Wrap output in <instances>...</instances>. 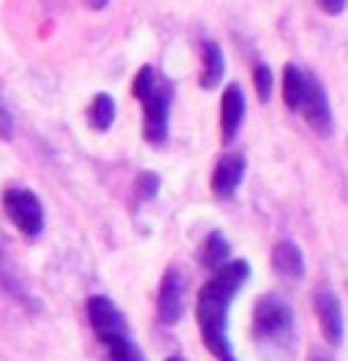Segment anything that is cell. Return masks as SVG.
Wrapping results in <instances>:
<instances>
[{"label":"cell","instance_id":"obj_1","mask_svg":"<svg viewBox=\"0 0 348 361\" xmlns=\"http://www.w3.org/2000/svg\"><path fill=\"white\" fill-rule=\"evenodd\" d=\"M251 277V264L245 258L229 261L202 286L196 296V321L204 348L218 361H239L229 340V307L239 288Z\"/></svg>","mask_w":348,"mask_h":361},{"label":"cell","instance_id":"obj_2","mask_svg":"<svg viewBox=\"0 0 348 361\" xmlns=\"http://www.w3.org/2000/svg\"><path fill=\"white\" fill-rule=\"evenodd\" d=\"M133 98L142 104V133L145 142L152 147H164L169 139V117H172V104H174V82L166 79L155 66H142L133 85H131Z\"/></svg>","mask_w":348,"mask_h":361},{"label":"cell","instance_id":"obj_3","mask_svg":"<svg viewBox=\"0 0 348 361\" xmlns=\"http://www.w3.org/2000/svg\"><path fill=\"white\" fill-rule=\"evenodd\" d=\"M253 340L261 350L272 356H292L294 348V312L289 302L277 293H264L258 296L253 307Z\"/></svg>","mask_w":348,"mask_h":361},{"label":"cell","instance_id":"obj_4","mask_svg":"<svg viewBox=\"0 0 348 361\" xmlns=\"http://www.w3.org/2000/svg\"><path fill=\"white\" fill-rule=\"evenodd\" d=\"M3 209L25 236H38L44 231V204L30 188H6Z\"/></svg>","mask_w":348,"mask_h":361},{"label":"cell","instance_id":"obj_5","mask_svg":"<svg viewBox=\"0 0 348 361\" xmlns=\"http://www.w3.org/2000/svg\"><path fill=\"white\" fill-rule=\"evenodd\" d=\"M296 114H302V120H305L318 136H332V130H335V114H332L330 95L324 90L321 79L311 71H308L305 95H302V104H299V111H296Z\"/></svg>","mask_w":348,"mask_h":361},{"label":"cell","instance_id":"obj_6","mask_svg":"<svg viewBox=\"0 0 348 361\" xmlns=\"http://www.w3.org/2000/svg\"><path fill=\"white\" fill-rule=\"evenodd\" d=\"M313 310L321 326L324 340L335 348H340L346 340V318H343V305L330 288H318L313 293Z\"/></svg>","mask_w":348,"mask_h":361},{"label":"cell","instance_id":"obj_7","mask_svg":"<svg viewBox=\"0 0 348 361\" xmlns=\"http://www.w3.org/2000/svg\"><path fill=\"white\" fill-rule=\"evenodd\" d=\"M245 171H248L245 155H239V152L220 155L218 163H215V169H212V180H210L212 196L220 201L234 199L239 190V185H242V180H245Z\"/></svg>","mask_w":348,"mask_h":361},{"label":"cell","instance_id":"obj_8","mask_svg":"<svg viewBox=\"0 0 348 361\" xmlns=\"http://www.w3.org/2000/svg\"><path fill=\"white\" fill-rule=\"evenodd\" d=\"M185 307V283L183 274L169 267L164 271V280H161V288H158V302H155V310H158V321L164 326H174L180 321Z\"/></svg>","mask_w":348,"mask_h":361},{"label":"cell","instance_id":"obj_9","mask_svg":"<svg viewBox=\"0 0 348 361\" xmlns=\"http://www.w3.org/2000/svg\"><path fill=\"white\" fill-rule=\"evenodd\" d=\"M245 109H248L245 92L237 82H232L220 98V139H223V145H232L237 139L239 128L245 123Z\"/></svg>","mask_w":348,"mask_h":361},{"label":"cell","instance_id":"obj_10","mask_svg":"<svg viewBox=\"0 0 348 361\" xmlns=\"http://www.w3.org/2000/svg\"><path fill=\"white\" fill-rule=\"evenodd\" d=\"M272 269L286 280H302L305 277V253L292 239H280L272 247Z\"/></svg>","mask_w":348,"mask_h":361},{"label":"cell","instance_id":"obj_11","mask_svg":"<svg viewBox=\"0 0 348 361\" xmlns=\"http://www.w3.org/2000/svg\"><path fill=\"white\" fill-rule=\"evenodd\" d=\"M223 76H226V54H223L218 41L204 38L202 41V73H199L202 90H218Z\"/></svg>","mask_w":348,"mask_h":361},{"label":"cell","instance_id":"obj_12","mask_svg":"<svg viewBox=\"0 0 348 361\" xmlns=\"http://www.w3.org/2000/svg\"><path fill=\"white\" fill-rule=\"evenodd\" d=\"M98 343L104 345V350H107V361H145L139 345L133 343V337H131L128 324L114 329L109 334H101Z\"/></svg>","mask_w":348,"mask_h":361},{"label":"cell","instance_id":"obj_13","mask_svg":"<svg viewBox=\"0 0 348 361\" xmlns=\"http://www.w3.org/2000/svg\"><path fill=\"white\" fill-rule=\"evenodd\" d=\"M229 255H232V245H229V239L223 236V231H210L202 245L204 269H210L212 274H215V271L223 269V267L232 261Z\"/></svg>","mask_w":348,"mask_h":361},{"label":"cell","instance_id":"obj_14","mask_svg":"<svg viewBox=\"0 0 348 361\" xmlns=\"http://www.w3.org/2000/svg\"><path fill=\"white\" fill-rule=\"evenodd\" d=\"M114 117H117V104L109 92H95V98L88 106V123L95 133H107L114 126Z\"/></svg>","mask_w":348,"mask_h":361},{"label":"cell","instance_id":"obj_15","mask_svg":"<svg viewBox=\"0 0 348 361\" xmlns=\"http://www.w3.org/2000/svg\"><path fill=\"white\" fill-rule=\"evenodd\" d=\"M305 82H308V71H302L294 63H286V68H283V104L289 111H299L302 95H305Z\"/></svg>","mask_w":348,"mask_h":361},{"label":"cell","instance_id":"obj_16","mask_svg":"<svg viewBox=\"0 0 348 361\" xmlns=\"http://www.w3.org/2000/svg\"><path fill=\"white\" fill-rule=\"evenodd\" d=\"M253 87H256L258 101L267 104L270 95H272V87H275V73H272V68L267 63H256L253 66Z\"/></svg>","mask_w":348,"mask_h":361},{"label":"cell","instance_id":"obj_17","mask_svg":"<svg viewBox=\"0 0 348 361\" xmlns=\"http://www.w3.org/2000/svg\"><path fill=\"white\" fill-rule=\"evenodd\" d=\"M161 190V177L155 171H139V177L133 182V193L136 201H152Z\"/></svg>","mask_w":348,"mask_h":361},{"label":"cell","instance_id":"obj_18","mask_svg":"<svg viewBox=\"0 0 348 361\" xmlns=\"http://www.w3.org/2000/svg\"><path fill=\"white\" fill-rule=\"evenodd\" d=\"M11 136H14V117H11V111L3 101V92H0V142H11Z\"/></svg>","mask_w":348,"mask_h":361},{"label":"cell","instance_id":"obj_19","mask_svg":"<svg viewBox=\"0 0 348 361\" xmlns=\"http://www.w3.org/2000/svg\"><path fill=\"white\" fill-rule=\"evenodd\" d=\"M318 6H321V11H324V14L337 17V14H343V11H346L348 0H318Z\"/></svg>","mask_w":348,"mask_h":361},{"label":"cell","instance_id":"obj_20","mask_svg":"<svg viewBox=\"0 0 348 361\" xmlns=\"http://www.w3.org/2000/svg\"><path fill=\"white\" fill-rule=\"evenodd\" d=\"M85 3H88V8H92V11H101V8H107L109 0H85Z\"/></svg>","mask_w":348,"mask_h":361},{"label":"cell","instance_id":"obj_21","mask_svg":"<svg viewBox=\"0 0 348 361\" xmlns=\"http://www.w3.org/2000/svg\"><path fill=\"white\" fill-rule=\"evenodd\" d=\"M308 361H335V359H332V356H327V353H318V350H316Z\"/></svg>","mask_w":348,"mask_h":361},{"label":"cell","instance_id":"obj_22","mask_svg":"<svg viewBox=\"0 0 348 361\" xmlns=\"http://www.w3.org/2000/svg\"><path fill=\"white\" fill-rule=\"evenodd\" d=\"M166 361H183V359H177V356H169Z\"/></svg>","mask_w":348,"mask_h":361}]
</instances>
